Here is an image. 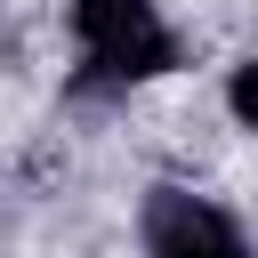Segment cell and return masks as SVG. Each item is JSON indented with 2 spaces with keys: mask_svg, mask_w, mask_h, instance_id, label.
I'll use <instances>...</instances> for the list:
<instances>
[{
  "mask_svg": "<svg viewBox=\"0 0 258 258\" xmlns=\"http://www.w3.org/2000/svg\"><path fill=\"white\" fill-rule=\"evenodd\" d=\"M73 40H81L89 81L105 89H137L177 64V32L161 0H73Z\"/></svg>",
  "mask_w": 258,
  "mask_h": 258,
  "instance_id": "1",
  "label": "cell"
},
{
  "mask_svg": "<svg viewBox=\"0 0 258 258\" xmlns=\"http://www.w3.org/2000/svg\"><path fill=\"white\" fill-rule=\"evenodd\" d=\"M137 234H145V258H258L250 234L210 194H185V185H153L137 210Z\"/></svg>",
  "mask_w": 258,
  "mask_h": 258,
  "instance_id": "2",
  "label": "cell"
},
{
  "mask_svg": "<svg viewBox=\"0 0 258 258\" xmlns=\"http://www.w3.org/2000/svg\"><path fill=\"white\" fill-rule=\"evenodd\" d=\"M226 113H234V121L258 137V56H242V64L226 73Z\"/></svg>",
  "mask_w": 258,
  "mask_h": 258,
  "instance_id": "3",
  "label": "cell"
}]
</instances>
